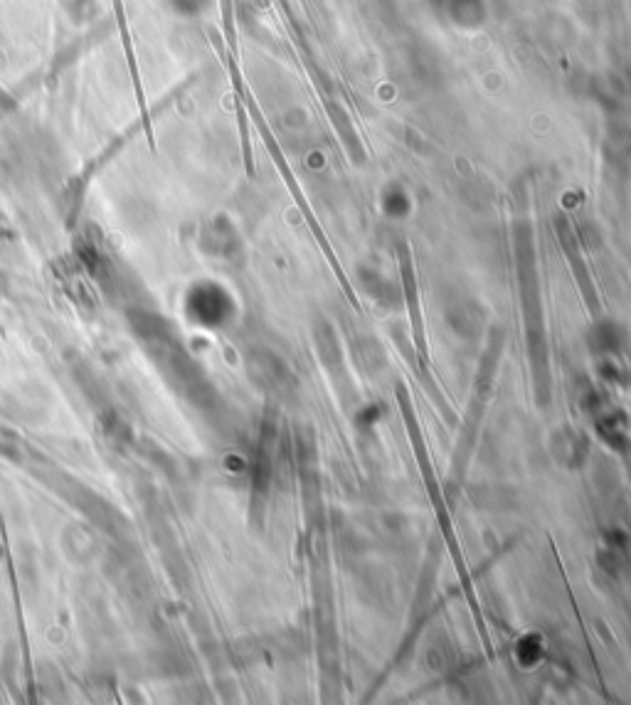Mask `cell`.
I'll use <instances>...</instances> for the list:
<instances>
[{"mask_svg": "<svg viewBox=\"0 0 631 705\" xmlns=\"http://www.w3.org/2000/svg\"><path fill=\"white\" fill-rule=\"evenodd\" d=\"M496 355H498V351H493V358H496ZM493 358H489V355H486L484 363H481V375H479V380H476L474 405H479V402H486V395H489L491 375H493V370H496V360H493ZM479 417H481L479 410H469V427H466V432H461V439H459V449L464 447V444H466V449L461 452V457L454 461V476H456V479H459V476L464 474L466 461H469L471 442H474V434H476V424H479ZM459 449H456V452H459Z\"/></svg>", "mask_w": 631, "mask_h": 705, "instance_id": "1", "label": "cell"}]
</instances>
